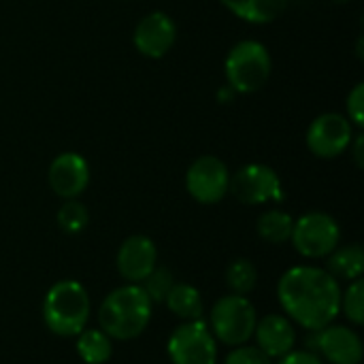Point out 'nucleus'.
Instances as JSON below:
<instances>
[{
	"label": "nucleus",
	"mask_w": 364,
	"mask_h": 364,
	"mask_svg": "<svg viewBox=\"0 0 364 364\" xmlns=\"http://www.w3.org/2000/svg\"><path fill=\"white\" fill-rule=\"evenodd\" d=\"M166 352L173 364L218 363V341L203 320L179 324L168 337Z\"/></svg>",
	"instance_id": "7"
},
{
	"label": "nucleus",
	"mask_w": 364,
	"mask_h": 364,
	"mask_svg": "<svg viewBox=\"0 0 364 364\" xmlns=\"http://www.w3.org/2000/svg\"><path fill=\"white\" fill-rule=\"evenodd\" d=\"M277 364H326L318 354L314 352H305V350H292L290 354H286L284 358H279Z\"/></svg>",
	"instance_id": "27"
},
{
	"label": "nucleus",
	"mask_w": 364,
	"mask_h": 364,
	"mask_svg": "<svg viewBox=\"0 0 364 364\" xmlns=\"http://www.w3.org/2000/svg\"><path fill=\"white\" fill-rule=\"evenodd\" d=\"M224 73L235 94H254L269 81L271 55L262 43L241 41L228 51Z\"/></svg>",
	"instance_id": "4"
},
{
	"label": "nucleus",
	"mask_w": 364,
	"mask_h": 364,
	"mask_svg": "<svg viewBox=\"0 0 364 364\" xmlns=\"http://www.w3.org/2000/svg\"><path fill=\"white\" fill-rule=\"evenodd\" d=\"M47 179H49V188L53 190L55 196L70 200L85 192V188L90 183V166L81 154L64 151L51 160Z\"/></svg>",
	"instance_id": "13"
},
{
	"label": "nucleus",
	"mask_w": 364,
	"mask_h": 364,
	"mask_svg": "<svg viewBox=\"0 0 364 364\" xmlns=\"http://www.w3.org/2000/svg\"><path fill=\"white\" fill-rule=\"evenodd\" d=\"M175 41H177V26L162 11H154L145 15L136 23L134 34H132V43L136 51L151 60L164 58L173 49Z\"/></svg>",
	"instance_id": "11"
},
{
	"label": "nucleus",
	"mask_w": 364,
	"mask_h": 364,
	"mask_svg": "<svg viewBox=\"0 0 364 364\" xmlns=\"http://www.w3.org/2000/svg\"><path fill=\"white\" fill-rule=\"evenodd\" d=\"M256 228H258L260 239H264L267 243H273V245H282V243H288L292 237L294 218L282 209H271L258 218Z\"/></svg>",
	"instance_id": "20"
},
{
	"label": "nucleus",
	"mask_w": 364,
	"mask_h": 364,
	"mask_svg": "<svg viewBox=\"0 0 364 364\" xmlns=\"http://www.w3.org/2000/svg\"><path fill=\"white\" fill-rule=\"evenodd\" d=\"M339 314H346V318L354 326L364 324V282L354 279L350 282L348 290H341V309Z\"/></svg>",
	"instance_id": "22"
},
{
	"label": "nucleus",
	"mask_w": 364,
	"mask_h": 364,
	"mask_svg": "<svg viewBox=\"0 0 364 364\" xmlns=\"http://www.w3.org/2000/svg\"><path fill=\"white\" fill-rule=\"evenodd\" d=\"M230 173L218 156L196 158L186 173V190L200 205H215L228 194Z\"/></svg>",
	"instance_id": "9"
},
{
	"label": "nucleus",
	"mask_w": 364,
	"mask_h": 364,
	"mask_svg": "<svg viewBox=\"0 0 364 364\" xmlns=\"http://www.w3.org/2000/svg\"><path fill=\"white\" fill-rule=\"evenodd\" d=\"M224 364H275L264 352H260L256 346H237L226 358Z\"/></svg>",
	"instance_id": "25"
},
{
	"label": "nucleus",
	"mask_w": 364,
	"mask_h": 364,
	"mask_svg": "<svg viewBox=\"0 0 364 364\" xmlns=\"http://www.w3.org/2000/svg\"><path fill=\"white\" fill-rule=\"evenodd\" d=\"M316 350L322 354L324 363L331 364H360L364 356L363 339L354 328L328 324L316 331Z\"/></svg>",
	"instance_id": "12"
},
{
	"label": "nucleus",
	"mask_w": 364,
	"mask_h": 364,
	"mask_svg": "<svg viewBox=\"0 0 364 364\" xmlns=\"http://www.w3.org/2000/svg\"><path fill=\"white\" fill-rule=\"evenodd\" d=\"M333 2H337V4H343V2H350V0H333Z\"/></svg>",
	"instance_id": "29"
},
{
	"label": "nucleus",
	"mask_w": 364,
	"mask_h": 364,
	"mask_svg": "<svg viewBox=\"0 0 364 364\" xmlns=\"http://www.w3.org/2000/svg\"><path fill=\"white\" fill-rule=\"evenodd\" d=\"M256 322V307L241 294L222 296L211 307V333L215 341H222L224 346H245L254 337Z\"/></svg>",
	"instance_id": "5"
},
{
	"label": "nucleus",
	"mask_w": 364,
	"mask_h": 364,
	"mask_svg": "<svg viewBox=\"0 0 364 364\" xmlns=\"http://www.w3.org/2000/svg\"><path fill=\"white\" fill-rule=\"evenodd\" d=\"M290 241L303 258L318 260L326 258L333 250L339 247L341 228L333 215L324 211H309L294 220Z\"/></svg>",
	"instance_id": "6"
},
{
	"label": "nucleus",
	"mask_w": 364,
	"mask_h": 364,
	"mask_svg": "<svg viewBox=\"0 0 364 364\" xmlns=\"http://www.w3.org/2000/svg\"><path fill=\"white\" fill-rule=\"evenodd\" d=\"M228 192L245 205H264V203H282L284 186L275 168L269 164H245L241 166L228 183Z\"/></svg>",
	"instance_id": "8"
},
{
	"label": "nucleus",
	"mask_w": 364,
	"mask_h": 364,
	"mask_svg": "<svg viewBox=\"0 0 364 364\" xmlns=\"http://www.w3.org/2000/svg\"><path fill=\"white\" fill-rule=\"evenodd\" d=\"M254 339L260 352H264L271 360H279L294 350L296 328L290 318L279 314H269L256 322Z\"/></svg>",
	"instance_id": "15"
},
{
	"label": "nucleus",
	"mask_w": 364,
	"mask_h": 364,
	"mask_svg": "<svg viewBox=\"0 0 364 364\" xmlns=\"http://www.w3.org/2000/svg\"><path fill=\"white\" fill-rule=\"evenodd\" d=\"M354 156H356V164H358V166H363V136H358V139H356Z\"/></svg>",
	"instance_id": "28"
},
{
	"label": "nucleus",
	"mask_w": 364,
	"mask_h": 364,
	"mask_svg": "<svg viewBox=\"0 0 364 364\" xmlns=\"http://www.w3.org/2000/svg\"><path fill=\"white\" fill-rule=\"evenodd\" d=\"M77 354L85 364H105L113 356V339L100 328H83L77 335Z\"/></svg>",
	"instance_id": "19"
},
{
	"label": "nucleus",
	"mask_w": 364,
	"mask_h": 364,
	"mask_svg": "<svg viewBox=\"0 0 364 364\" xmlns=\"http://www.w3.org/2000/svg\"><path fill=\"white\" fill-rule=\"evenodd\" d=\"M158 267V247L145 235L128 237L117 250V271L128 284H141Z\"/></svg>",
	"instance_id": "14"
},
{
	"label": "nucleus",
	"mask_w": 364,
	"mask_h": 364,
	"mask_svg": "<svg viewBox=\"0 0 364 364\" xmlns=\"http://www.w3.org/2000/svg\"><path fill=\"white\" fill-rule=\"evenodd\" d=\"M154 303L139 284H126L109 292L98 307L100 331L115 341H132L145 333Z\"/></svg>",
	"instance_id": "2"
},
{
	"label": "nucleus",
	"mask_w": 364,
	"mask_h": 364,
	"mask_svg": "<svg viewBox=\"0 0 364 364\" xmlns=\"http://www.w3.org/2000/svg\"><path fill=\"white\" fill-rule=\"evenodd\" d=\"M352 136H354V128L346 115L322 113L311 122L305 141L314 156L331 160L341 156L346 149H350Z\"/></svg>",
	"instance_id": "10"
},
{
	"label": "nucleus",
	"mask_w": 364,
	"mask_h": 364,
	"mask_svg": "<svg viewBox=\"0 0 364 364\" xmlns=\"http://www.w3.org/2000/svg\"><path fill=\"white\" fill-rule=\"evenodd\" d=\"M326 262V271L337 279V282H354L360 279L364 273V252L358 243L354 245H343L333 250Z\"/></svg>",
	"instance_id": "17"
},
{
	"label": "nucleus",
	"mask_w": 364,
	"mask_h": 364,
	"mask_svg": "<svg viewBox=\"0 0 364 364\" xmlns=\"http://www.w3.org/2000/svg\"><path fill=\"white\" fill-rule=\"evenodd\" d=\"M279 305L292 322L316 333L333 324L341 309L339 282L320 267H292L277 284Z\"/></svg>",
	"instance_id": "1"
},
{
	"label": "nucleus",
	"mask_w": 364,
	"mask_h": 364,
	"mask_svg": "<svg viewBox=\"0 0 364 364\" xmlns=\"http://www.w3.org/2000/svg\"><path fill=\"white\" fill-rule=\"evenodd\" d=\"M92 303L85 286L75 279L53 284L43 299V322L58 337H77L87 328Z\"/></svg>",
	"instance_id": "3"
},
{
	"label": "nucleus",
	"mask_w": 364,
	"mask_h": 364,
	"mask_svg": "<svg viewBox=\"0 0 364 364\" xmlns=\"http://www.w3.org/2000/svg\"><path fill=\"white\" fill-rule=\"evenodd\" d=\"M220 2L239 19L258 26L275 21L288 4V0H220Z\"/></svg>",
	"instance_id": "16"
},
{
	"label": "nucleus",
	"mask_w": 364,
	"mask_h": 364,
	"mask_svg": "<svg viewBox=\"0 0 364 364\" xmlns=\"http://www.w3.org/2000/svg\"><path fill=\"white\" fill-rule=\"evenodd\" d=\"M164 305L168 307V311L173 316H177L183 322L203 320V314H205L203 296L190 284H177L175 282V286L171 288V292L164 299Z\"/></svg>",
	"instance_id": "18"
},
{
	"label": "nucleus",
	"mask_w": 364,
	"mask_h": 364,
	"mask_svg": "<svg viewBox=\"0 0 364 364\" xmlns=\"http://www.w3.org/2000/svg\"><path fill=\"white\" fill-rule=\"evenodd\" d=\"M348 117L354 126L363 128L364 124V83H356L348 96Z\"/></svg>",
	"instance_id": "26"
},
{
	"label": "nucleus",
	"mask_w": 364,
	"mask_h": 364,
	"mask_svg": "<svg viewBox=\"0 0 364 364\" xmlns=\"http://www.w3.org/2000/svg\"><path fill=\"white\" fill-rule=\"evenodd\" d=\"M87 222H90V213L85 205L79 203L77 198L64 200V205L58 209V224L66 235H79L81 230H85Z\"/></svg>",
	"instance_id": "23"
},
{
	"label": "nucleus",
	"mask_w": 364,
	"mask_h": 364,
	"mask_svg": "<svg viewBox=\"0 0 364 364\" xmlns=\"http://www.w3.org/2000/svg\"><path fill=\"white\" fill-rule=\"evenodd\" d=\"M258 282V271L254 267V262L245 260V258H237L235 262L228 264L226 269V284L232 290V294H241L247 296Z\"/></svg>",
	"instance_id": "21"
},
{
	"label": "nucleus",
	"mask_w": 364,
	"mask_h": 364,
	"mask_svg": "<svg viewBox=\"0 0 364 364\" xmlns=\"http://www.w3.org/2000/svg\"><path fill=\"white\" fill-rule=\"evenodd\" d=\"M139 286L143 288V292L147 294V299L156 305V303H164L166 294L175 286V277H173V273L168 269L156 267Z\"/></svg>",
	"instance_id": "24"
}]
</instances>
